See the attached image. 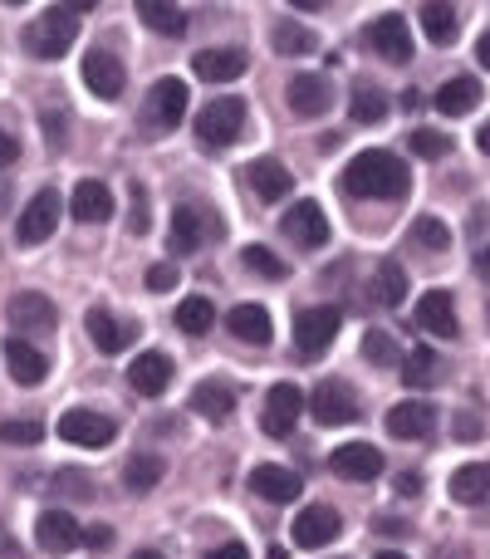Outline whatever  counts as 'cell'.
I'll return each instance as SVG.
<instances>
[{
	"mask_svg": "<svg viewBox=\"0 0 490 559\" xmlns=\"http://www.w3.org/2000/svg\"><path fill=\"white\" fill-rule=\"evenodd\" d=\"M413 177H407L403 157L383 153V147H368L354 163L344 167V192L348 197H368V202H403Z\"/></svg>",
	"mask_w": 490,
	"mask_h": 559,
	"instance_id": "1",
	"label": "cell"
},
{
	"mask_svg": "<svg viewBox=\"0 0 490 559\" xmlns=\"http://www.w3.org/2000/svg\"><path fill=\"white\" fill-rule=\"evenodd\" d=\"M74 39H79V15L64 5L45 10V15H35L25 25V49L35 59H64L74 49Z\"/></svg>",
	"mask_w": 490,
	"mask_h": 559,
	"instance_id": "2",
	"label": "cell"
},
{
	"mask_svg": "<svg viewBox=\"0 0 490 559\" xmlns=\"http://www.w3.org/2000/svg\"><path fill=\"white\" fill-rule=\"evenodd\" d=\"M246 133V104L236 94L212 98V104L196 114V143L202 147H231Z\"/></svg>",
	"mask_w": 490,
	"mask_h": 559,
	"instance_id": "3",
	"label": "cell"
},
{
	"mask_svg": "<svg viewBox=\"0 0 490 559\" xmlns=\"http://www.w3.org/2000/svg\"><path fill=\"white\" fill-rule=\"evenodd\" d=\"M309 413H314V423L319 427H348V423H358V393L344 383V378H319V388L309 393Z\"/></svg>",
	"mask_w": 490,
	"mask_h": 559,
	"instance_id": "4",
	"label": "cell"
},
{
	"mask_svg": "<svg viewBox=\"0 0 490 559\" xmlns=\"http://www.w3.org/2000/svg\"><path fill=\"white\" fill-rule=\"evenodd\" d=\"M59 216H64V202H59V192H55V187H39V192L29 197V206L20 212V226H15L20 246H45L49 236L59 231Z\"/></svg>",
	"mask_w": 490,
	"mask_h": 559,
	"instance_id": "5",
	"label": "cell"
},
{
	"mask_svg": "<svg viewBox=\"0 0 490 559\" xmlns=\"http://www.w3.org/2000/svg\"><path fill=\"white\" fill-rule=\"evenodd\" d=\"M113 417L104 413H88V407H69L64 417H59V437H64L69 447H88V452H104L108 442H113Z\"/></svg>",
	"mask_w": 490,
	"mask_h": 559,
	"instance_id": "6",
	"label": "cell"
},
{
	"mask_svg": "<svg viewBox=\"0 0 490 559\" xmlns=\"http://www.w3.org/2000/svg\"><path fill=\"white\" fill-rule=\"evenodd\" d=\"M182 114H187V84L177 74H167V79H157L153 88H147V128L153 133H172L177 123H182Z\"/></svg>",
	"mask_w": 490,
	"mask_h": 559,
	"instance_id": "7",
	"label": "cell"
},
{
	"mask_svg": "<svg viewBox=\"0 0 490 559\" xmlns=\"http://www.w3.org/2000/svg\"><path fill=\"white\" fill-rule=\"evenodd\" d=\"M84 84H88V94L94 98H104V104H113V98H123V59L113 55V49H88L84 55Z\"/></svg>",
	"mask_w": 490,
	"mask_h": 559,
	"instance_id": "8",
	"label": "cell"
},
{
	"mask_svg": "<svg viewBox=\"0 0 490 559\" xmlns=\"http://www.w3.org/2000/svg\"><path fill=\"white\" fill-rule=\"evenodd\" d=\"M338 324H344V314H338L334 305L304 309V314L295 319V344H299V354H324V348L338 338Z\"/></svg>",
	"mask_w": 490,
	"mask_h": 559,
	"instance_id": "9",
	"label": "cell"
},
{
	"mask_svg": "<svg viewBox=\"0 0 490 559\" xmlns=\"http://www.w3.org/2000/svg\"><path fill=\"white\" fill-rule=\"evenodd\" d=\"M299 413H304V393H299L295 383H275L265 393V407H260V427H265L270 437H289Z\"/></svg>",
	"mask_w": 490,
	"mask_h": 559,
	"instance_id": "10",
	"label": "cell"
},
{
	"mask_svg": "<svg viewBox=\"0 0 490 559\" xmlns=\"http://www.w3.org/2000/svg\"><path fill=\"white\" fill-rule=\"evenodd\" d=\"M328 472H334L338 481H373V476H383V452L368 442H344L328 456Z\"/></svg>",
	"mask_w": 490,
	"mask_h": 559,
	"instance_id": "11",
	"label": "cell"
},
{
	"mask_svg": "<svg viewBox=\"0 0 490 559\" xmlns=\"http://www.w3.org/2000/svg\"><path fill=\"white\" fill-rule=\"evenodd\" d=\"M344 535V521H338L334 506H304L295 521V545L299 550H324Z\"/></svg>",
	"mask_w": 490,
	"mask_h": 559,
	"instance_id": "12",
	"label": "cell"
},
{
	"mask_svg": "<svg viewBox=\"0 0 490 559\" xmlns=\"http://www.w3.org/2000/svg\"><path fill=\"white\" fill-rule=\"evenodd\" d=\"M55 305H49V295H35V289H25V295H10L5 305V324L20 329V334H49L55 329Z\"/></svg>",
	"mask_w": 490,
	"mask_h": 559,
	"instance_id": "13",
	"label": "cell"
},
{
	"mask_svg": "<svg viewBox=\"0 0 490 559\" xmlns=\"http://www.w3.org/2000/svg\"><path fill=\"white\" fill-rule=\"evenodd\" d=\"M368 45H373L387 64H407V59H413V29H407V20L393 10V15H378L373 25H368Z\"/></svg>",
	"mask_w": 490,
	"mask_h": 559,
	"instance_id": "14",
	"label": "cell"
},
{
	"mask_svg": "<svg viewBox=\"0 0 490 559\" xmlns=\"http://www.w3.org/2000/svg\"><path fill=\"white\" fill-rule=\"evenodd\" d=\"M285 236L295 246H304V251H319V246H328V216L319 202H295L285 212Z\"/></svg>",
	"mask_w": 490,
	"mask_h": 559,
	"instance_id": "15",
	"label": "cell"
},
{
	"mask_svg": "<svg viewBox=\"0 0 490 559\" xmlns=\"http://www.w3.org/2000/svg\"><path fill=\"white\" fill-rule=\"evenodd\" d=\"M35 545L49 555H69L84 545V531H79V521L69 511H45L35 521Z\"/></svg>",
	"mask_w": 490,
	"mask_h": 559,
	"instance_id": "16",
	"label": "cell"
},
{
	"mask_svg": "<svg viewBox=\"0 0 490 559\" xmlns=\"http://www.w3.org/2000/svg\"><path fill=\"white\" fill-rule=\"evenodd\" d=\"M250 491H255L260 501H270V506H289V501H299L304 481H299L289 466L265 462V466H255V472H250Z\"/></svg>",
	"mask_w": 490,
	"mask_h": 559,
	"instance_id": "17",
	"label": "cell"
},
{
	"mask_svg": "<svg viewBox=\"0 0 490 559\" xmlns=\"http://www.w3.org/2000/svg\"><path fill=\"white\" fill-rule=\"evenodd\" d=\"M383 427H387V437H397V442H422V437L437 432V407L432 403H397Z\"/></svg>",
	"mask_w": 490,
	"mask_h": 559,
	"instance_id": "18",
	"label": "cell"
},
{
	"mask_svg": "<svg viewBox=\"0 0 490 559\" xmlns=\"http://www.w3.org/2000/svg\"><path fill=\"white\" fill-rule=\"evenodd\" d=\"M417 324L432 338H456L462 334V324H456V299L446 295V289H427V295L417 299Z\"/></svg>",
	"mask_w": 490,
	"mask_h": 559,
	"instance_id": "19",
	"label": "cell"
},
{
	"mask_svg": "<svg viewBox=\"0 0 490 559\" xmlns=\"http://www.w3.org/2000/svg\"><path fill=\"white\" fill-rule=\"evenodd\" d=\"M192 74L206 79V84H236L246 74V49L236 45H222V49H202L192 59Z\"/></svg>",
	"mask_w": 490,
	"mask_h": 559,
	"instance_id": "20",
	"label": "cell"
},
{
	"mask_svg": "<svg viewBox=\"0 0 490 559\" xmlns=\"http://www.w3.org/2000/svg\"><path fill=\"white\" fill-rule=\"evenodd\" d=\"M246 182H250V192H255L260 202H285V197L295 192V177H289V167L275 163V157H255V163L246 167Z\"/></svg>",
	"mask_w": 490,
	"mask_h": 559,
	"instance_id": "21",
	"label": "cell"
},
{
	"mask_svg": "<svg viewBox=\"0 0 490 559\" xmlns=\"http://www.w3.org/2000/svg\"><path fill=\"white\" fill-rule=\"evenodd\" d=\"M5 368L20 388H39L49 378V358L29 338H5Z\"/></svg>",
	"mask_w": 490,
	"mask_h": 559,
	"instance_id": "22",
	"label": "cell"
},
{
	"mask_svg": "<svg viewBox=\"0 0 490 559\" xmlns=\"http://www.w3.org/2000/svg\"><path fill=\"white\" fill-rule=\"evenodd\" d=\"M128 383H133V393H143V397L167 393V383H172V358L157 354V348L138 354L133 364H128Z\"/></svg>",
	"mask_w": 490,
	"mask_h": 559,
	"instance_id": "23",
	"label": "cell"
},
{
	"mask_svg": "<svg viewBox=\"0 0 490 559\" xmlns=\"http://www.w3.org/2000/svg\"><path fill=\"white\" fill-rule=\"evenodd\" d=\"M226 329H231L236 344H250V348H265L275 338V324H270V309L265 305H236L226 314Z\"/></svg>",
	"mask_w": 490,
	"mask_h": 559,
	"instance_id": "24",
	"label": "cell"
},
{
	"mask_svg": "<svg viewBox=\"0 0 490 559\" xmlns=\"http://www.w3.org/2000/svg\"><path fill=\"white\" fill-rule=\"evenodd\" d=\"M113 192H108L104 182H79L74 187V197H69V216L74 222H84V226H104L108 216H113Z\"/></svg>",
	"mask_w": 490,
	"mask_h": 559,
	"instance_id": "25",
	"label": "cell"
},
{
	"mask_svg": "<svg viewBox=\"0 0 490 559\" xmlns=\"http://www.w3.org/2000/svg\"><path fill=\"white\" fill-rule=\"evenodd\" d=\"M328 104H334V88H328L324 74H299V79H289V108H295L299 118L328 114Z\"/></svg>",
	"mask_w": 490,
	"mask_h": 559,
	"instance_id": "26",
	"label": "cell"
},
{
	"mask_svg": "<svg viewBox=\"0 0 490 559\" xmlns=\"http://www.w3.org/2000/svg\"><path fill=\"white\" fill-rule=\"evenodd\" d=\"M437 114L442 118H462V114H471L476 104H481V79H471V74H456V79H446L442 88H437Z\"/></svg>",
	"mask_w": 490,
	"mask_h": 559,
	"instance_id": "27",
	"label": "cell"
},
{
	"mask_svg": "<svg viewBox=\"0 0 490 559\" xmlns=\"http://www.w3.org/2000/svg\"><path fill=\"white\" fill-rule=\"evenodd\" d=\"M84 324H88V334H94V344L104 348V354H123V348L138 338V324H123V319H113L108 309H88Z\"/></svg>",
	"mask_w": 490,
	"mask_h": 559,
	"instance_id": "28",
	"label": "cell"
},
{
	"mask_svg": "<svg viewBox=\"0 0 490 559\" xmlns=\"http://www.w3.org/2000/svg\"><path fill=\"white\" fill-rule=\"evenodd\" d=\"M192 413L206 423H231L236 417V393L226 383H196L192 388Z\"/></svg>",
	"mask_w": 490,
	"mask_h": 559,
	"instance_id": "29",
	"label": "cell"
},
{
	"mask_svg": "<svg viewBox=\"0 0 490 559\" xmlns=\"http://www.w3.org/2000/svg\"><path fill=\"white\" fill-rule=\"evenodd\" d=\"M202 241H206V216H202V206L182 202V206L172 212V251H177V255H192Z\"/></svg>",
	"mask_w": 490,
	"mask_h": 559,
	"instance_id": "30",
	"label": "cell"
},
{
	"mask_svg": "<svg viewBox=\"0 0 490 559\" xmlns=\"http://www.w3.org/2000/svg\"><path fill=\"white\" fill-rule=\"evenodd\" d=\"M407 299V271H403V261H378V271H373V305H383V309H397Z\"/></svg>",
	"mask_w": 490,
	"mask_h": 559,
	"instance_id": "31",
	"label": "cell"
},
{
	"mask_svg": "<svg viewBox=\"0 0 490 559\" xmlns=\"http://www.w3.org/2000/svg\"><path fill=\"white\" fill-rule=\"evenodd\" d=\"M167 476V462L163 456H153V452H138V456H128V466H123V486L133 496H147V491H157V481Z\"/></svg>",
	"mask_w": 490,
	"mask_h": 559,
	"instance_id": "32",
	"label": "cell"
},
{
	"mask_svg": "<svg viewBox=\"0 0 490 559\" xmlns=\"http://www.w3.org/2000/svg\"><path fill=\"white\" fill-rule=\"evenodd\" d=\"M486 496H490V462L456 466V476H452V501H462V506H481Z\"/></svg>",
	"mask_w": 490,
	"mask_h": 559,
	"instance_id": "33",
	"label": "cell"
},
{
	"mask_svg": "<svg viewBox=\"0 0 490 559\" xmlns=\"http://www.w3.org/2000/svg\"><path fill=\"white\" fill-rule=\"evenodd\" d=\"M138 20H143L147 29H157V35H187V15L182 5H167V0H138Z\"/></svg>",
	"mask_w": 490,
	"mask_h": 559,
	"instance_id": "34",
	"label": "cell"
},
{
	"mask_svg": "<svg viewBox=\"0 0 490 559\" xmlns=\"http://www.w3.org/2000/svg\"><path fill=\"white\" fill-rule=\"evenodd\" d=\"M270 39H275V49L279 55H314L319 49V39H314V29H304V25H295V20H275L270 25Z\"/></svg>",
	"mask_w": 490,
	"mask_h": 559,
	"instance_id": "35",
	"label": "cell"
},
{
	"mask_svg": "<svg viewBox=\"0 0 490 559\" xmlns=\"http://www.w3.org/2000/svg\"><path fill=\"white\" fill-rule=\"evenodd\" d=\"M212 324H216V305L206 295H192V299H182V305H177V329H182V334L202 338Z\"/></svg>",
	"mask_w": 490,
	"mask_h": 559,
	"instance_id": "36",
	"label": "cell"
},
{
	"mask_svg": "<svg viewBox=\"0 0 490 559\" xmlns=\"http://www.w3.org/2000/svg\"><path fill=\"white\" fill-rule=\"evenodd\" d=\"M417 20H422V35L432 39V45H452L456 39V5H422L417 10Z\"/></svg>",
	"mask_w": 490,
	"mask_h": 559,
	"instance_id": "37",
	"label": "cell"
},
{
	"mask_svg": "<svg viewBox=\"0 0 490 559\" xmlns=\"http://www.w3.org/2000/svg\"><path fill=\"white\" fill-rule=\"evenodd\" d=\"M348 118H354V123H383V118H387V98H383V88L358 84V88H354V98H348Z\"/></svg>",
	"mask_w": 490,
	"mask_h": 559,
	"instance_id": "38",
	"label": "cell"
},
{
	"mask_svg": "<svg viewBox=\"0 0 490 559\" xmlns=\"http://www.w3.org/2000/svg\"><path fill=\"white\" fill-rule=\"evenodd\" d=\"M437 373H442V368H437V354L427 344H417L413 354H403V383L407 388H432Z\"/></svg>",
	"mask_w": 490,
	"mask_h": 559,
	"instance_id": "39",
	"label": "cell"
},
{
	"mask_svg": "<svg viewBox=\"0 0 490 559\" xmlns=\"http://www.w3.org/2000/svg\"><path fill=\"white\" fill-rule=\"evenodd\" d=\"M363 358L368 364H378V368H403V348H397L383 329H368L363 334Z\"/></svg>",
	"mask_w": 490,
	"mask_h": 559,
	"instance_id": "40",
	"label": "cell"
},
{
	"mask_svg": "<svg viewBox=\"0 0 490 559\" xmlns=\"http://www.w3.org/2000/svg\"><path fill=\"white\" fill-rule=\"evenodd\" d=\"M413 241L422 246V251H446V246H452V226H446L442 216H417V222H413Z\"/></svg>",
	"mask_w": 490,
	"mask_h": 559,
	"instance_id": "41",
	"label": "cell"
},
{
	"mask_svg": "<svg viewBox=\"0 0 490 559\" xmlns=\"http://www.w3.org/2000/svg\"><path fill=\"white\" fill-rule=\"evenodd\" d=\"M241 261H246V271H255V275H265V280H285V261H279L270 246H246Z\"/></svg>",
	"mask_w": 490,
	"mask_h": 559,
	"instance_id": "42",
	"label": "cell"
},
{
	"mask_svg": "<svg viewBox=\"0 0 490 559\" xmlns=\"http://www.w3.org/2000/svg\"><path fill=\"white\" fill-rule=\"evenodd\" d=\"M413 153L417 157H432V163H437V157L452 153V138H446L442 128H413Z\"/></svg>",
	"mask_w": 490,
	"mask_h": 559,
	"instance_id": "43",
	"label": "cell"
},
{
	"mask_svg": "<svg viewBox=\"0 0 490 559\" xmlns=\"http://www.w3.org/2000/svg\"><path fill=\"white\" fill-rule=\"evenodd\" d=\"M0 442L5 447H35V442H45V427L39 423H0Z\"/></svg>",
	"mask_w": 490,
	"mask_h": 559,
	"instance_id": "44",
	"label": "cell"
},
{
	"mask_svg": "<svg viewBox=\"0 0 490 559\" xmlns=\"http://www.w3.org/2000/svg\"><path fill=\"white\" fill-rule=\"evenodd\" d=\"M55 491L59 496H74V501H88V496H94V486H88L79 472H59L55 476Z\"/></svg>",
	"mask_w": 490,
	"mask_h": 559,
	"instance_id": "45",
	"label": "cell"
},
{
	"mask_svg": "<svg viewBox=\"0 0 490 559\" xmlns=\"http://www.w3.org/2000/svg\"><path fill=\"white\" fill-rule=\"evenodd\" d=\"M172 285H177V265H153V271H147V289H153V295H167Z\"/></svg>",
	"mask_w": 490,
	"mask_h": 559,
	"instance_id": "46",
	"label": "cell"
},
{
	"mask_svg": "<svg viewBox=\"0 0 490 559\" xmlns=\"http://www.w3.org/2000/svg\"><path fill=\"white\" fill-rule=\"evenodd\" d=\"M128 192H133V236H143L147 231V192H143V182H133Z\"/></svg>",
	"mask_w": 490,
	"mask_h": 559,
	"instance_id": "47",
	"label": "cell"
},
{
	"mask_svg": "<svg viewBox=\"0 0 490 559\" xmlns=\"http://www.w3.org/2000/svg\"><path fill=\"white\" fill-rule=\"evenodd\" d=\"M481 432H486V427L476 423L471 413H462V417H456V437H462V442H476V437H481Z\"/></svg>",
	"mask_w": 490,
	"mask_h": 559,
	"instance_id": "48",
	"label": "cell"
},
{
	"mask_svg": "<svg viewBox=\"0 0 490 559\" xmlns=\"http://www.w3.org/2000/svg\"><path fill=\"white\" fill-rule=\"evenodd\" d=\"M206 559H250V555H246L241 540H226V545H216V550L206 555Z\"/></svg>",
	"mask_w": 490,
	"mask_h": 559,
	"instance_id": "49",
	"label": "cell"
},
{
	"mask_svg": "<svg viewBox=\"0 0 490 559\" xmlns=\"http://www.w3.org/2000/svg\"><path fill=\"white\" fill-rule=\"evenodd\" d=\"M15 157H20V143L5 133V128H0V167H10V163H15Z\"/></svg>",
	"mask_w": 490,
	"mask_h": 559,
	"instance_id": "50",
	"label": "cell"
},
{
	"mask_svg": "<svg viewBox=\"0 0 490 559\" xmlns=\"http://www.w3.org/2000/svg\"><path fill=\"white\" fill-rule=\"evenodd\" d=\"M397 491H403V496H417V491H422V476H417V472L397 476Z\"/></svg>",
	"mask_w": 490,
	"mask_h": 559,
	"instance_id": "51",
	"label": "cell"
},
{
	"mask_svg": "<svg viewBox=\"0 0 490 559\" xmlns=\"http://www.w3.org/2000/svg\"><path fill=\"white\" fill-rule=\"evenodd\" d=\"M476 59H481V69H490V29L481 35V45H476Z\"/></svg>",
	"mask_w": 490,
	"mask_h": 559,
	"instance_id": "52",
	"label": "cell"
},
{
	"mask_svg": "<svg viewBox=\"0 0 490 559\" xmlns=\"http://www.w3.org/2000/svg\"><path fill=\"white\" fill-rule=\"evenodd\" d=\"M378 531H383V535H397V531H403V521H393V515H378Z\"/></svg>",
	"mask_w": 490,
	"mask_h": 559,
	"instance_id": "53",
	"label": "cell"
},
{
	"mask_svg": "<svg viewBox=\"0 0 490 559\" xmlns=\"http://www.w3.org/2000/svg\"><path fill=\"white\" fill-rule=\"evenodd\" d=\"M84 540H88V545H94V550H104V545H108V540H113V535H108V531H88V535H84Z\"/></svg>",
	"mask_w": 490,
	"mask_h": 559,
	"instance_id": "54",
	"label": "cell"
},
{
	"mask_svg": "<svg viewBox=\"0 0 490 559\" xmlns=\"http://www.w3.org/2000/svg\"><path fill=\"white\" fill-rule=\"evenodd\" d=\"M476 271H481V280H490V246H486L481 255H476Z\"/></svg>",
	"mask_w": 490,
	"mask_h": 559,
	"instance_id": "55",
	"label": "cell"
},
{
	"mask_svg": "<svg viewBox=\"0 0 490 559\" xmlns=\"http://www.w3.org/2000/svg\"><path fill=\"white\" fill-rule=\"evenodd\" d=\"M476 147H481V153H486V157H490V123H486V128H481V133H476Z\"/></svg>",
	"mask_w": 490,
	"mask_h": 559,
	"instance_id": "56",
	"label": "cell"
},
{
	"mask_svg": "<svg viewBox=\"0 0 490 559\" xmlns=\"http://www.w3.org/2000/svg\"><path fill=\"white\" fill-rule=\"evenodd\" d=\"M133 559H167V555H157V550H138Z\"/></svg>",
	"mask_w": 490,
	"mask_h": 559,
	"instance_id": "57",
	"label": "cell"
},
{
	"mask_svg": "<svg viewBox=\"0 0 490 559\" xmlns=\"http://www.w3.org/2000/svg\"><path fill=\"white\" fill-rule=\"evenodd\" d=\"M378 559H407V555H397V550H383V555H378Z\"/></svg>",
	"mask_w": 490,
	"mask_h": 559,
	"instance_id": "58",
	"label": "cell"
},
{
	"mask_svg": "<svg viewBox=\"0 0 490 559\" xmlns=\"http://www.w3.org/2000/svg\"><path fill=\"white\" fill-rule=\"evenodd\" d=\"M265 559H285V550H279V545H275V550H270V555H265Z\"/></svg>",
	"mask_w": 490,
	"mask_h": 559,
	"instance_id": "59",
	"label": "cell"
}]
</instances>
